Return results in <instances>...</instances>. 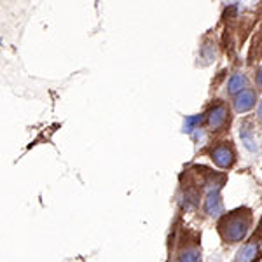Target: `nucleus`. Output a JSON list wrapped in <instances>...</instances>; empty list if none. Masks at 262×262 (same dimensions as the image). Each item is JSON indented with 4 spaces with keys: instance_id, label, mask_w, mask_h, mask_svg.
Returning a JSON list of instances; mask_svg holds the SVG:
<instances>
[{
    "instance_id": "f257e3e1",
    "label": "nucleus",
    "mask_w": 262,
    "mask_h": 262,
    "mask_svg": "<svg viewBox=\"0 0 262 262\" xmlns=\"http://www.w3.org/2000/svg\"><path fill=\"white\" fill-rule=\"evenodd\" d=\"M252 226V213L247 208H239L236 212L224 215L219 222L221 236L227 243H238L247 236L248 229Z\"/></svg>"
},
{
    "instance_id": "20e7f679",
    "label": "nucleus",
    "mask_w": 262,
    "mask_h": 262,
    "mask_svg": "<svg viewBox=\"0 0 262 262\" xmlns=\"http://www.w3.org/2000/svg\"><path fill=\"white\" fill-rule=\"evenodd\" d=\"M227 121H229V111H227V107L222 103L215 105L212 111L208 112V116H206V122H208V126L213 131L221 129Z\"/></svg>"
},
{
    "instance_id": "423d86ee",
    "label": "nucleus",
    "mask_w": 262,
    "mask_h": 262,
    "mask_svg": "<svg viewBox=\"0 0 262 262\" xmlns=\"http://www.w3.org/2000/svg\"><path fill=\"white\" fill-rule=\"evenodd\" d=\"M177 262H201V250L196 243H187L177 255Z\"/></svg>"
},
{
    "instance_id": "9d476101",
    "label": "nucleus",
    "mask_w": 262,
    "mask_h": 262,
    "mask_svg": "<svg viewBox=\"0 0 262 262\" xmlns=\"http://www.w3.org/2000/svg\"><path fill=\"white\" fill-rule=\"evenodd\" d=\"M203 122V116H194V117H187L185 119V126H184V129L185 131H192L196 126H200Z\"/></svg>"
},
{
    "instance_id": "39448f33",
    "label": "nucleus",
    "mask_w": 262,
    "mask_h": 262,
    "mask_svg": "<svg viewBox=\"0 0 262 262\" xmlns=\"http://www.w3.org/2000/svg\"><path fill=\"white\" fill-rule=\"evenodd\" d=\"M255 101H257L255 91H253V90H245L243 93H239V95L234 96L232 105H234V111L238 114H245V112L252 111V108L255 107Z\"/></svg>"
},
{
    "instance_id": "6e6552de",
    "label": "nucleus",
    "mask_w": 262,
    "mask_h": 262,
    "mask_svg": "<svg viewBox=\"0 0 262 262\" xmlns=\"http://www.w3.org/2000/svg\"><path fill=\"white\" fill-rule=\"evenodd\" d=\"M257 252H259V245L253 239V242L247 243L242 250L238 252V257H236V262H253L257 257Z\"/></svg>"
},
{
    "instance_id": "7ed1b4c3",
    "label": "nucleus",
    "mask_w": 262,
    "mask_h": 262,
    "mask_svg": "<svg viewBox=\"0 0 262 262\" xmlns=\"http://www.w3.org/2000/svg\"><path fill=\"white\" fill-rule=\"evenodd\" d=\"M212 159H213V163L217 164L219 168L227 170V168H231L232 164H234L236 156H234V150H232L229 145L222 143V145H217L212 150Z\"/></svg>"
},
{
    "instance_id": "f03ea898",
    "label": "nucleus",
    "mask_w": 262,
    "mask_h": 262,
    "mask_svg": "<svg viewBox=\"0 0 262 262\" xmlns=\"http://www.w3.org/2000/svg\"><path fill=\"white\" fill-rule=\"evenodd\" d=\"M221 187L222 184H213L210 187L208 194H206L205 200V212L210 215V217H217L222 212V201H221Z\"/></svg>"
},
{
    "instance_id": "1a4fd4ad",
    "label": "nucleus",
    "mask_w": 262,
    "mask_h": 262,
    "mask_svg": "<svg viewBox=\"0 0 262 262\" xmlns=\"http://www.w3.org/2000/svg\"><path fill=\"white\" fill-rule=\"evenodd\" d=\"M239 137H242L245 147H247L248 150H250V152H259V143H257V140H255V135H253V131L248 128L247 124L239 129Z\"/></svg>"
},
{
    "instance_id": "9b49d317",
    "label": "nucleus",
    "mask_w": 262,
    "mask_h": 262,
    "mask_svg": "<svg viewBox=\"0 0 262 262\" xmlns=\"http://www.w3.org/2000/svg\"><path fill=\"white\" fill-rule=\"evenodd\" d=\"M257 84H259V88L262 90V69H259V72H257Z\"/></svg>"
},
{
    "instance_id": "f8f14e48",
    "label": "nucleus",
    "mask_w": 262,
    "mask_h": 262,
    "mask_svg": "<svg viewBox=\"0 0 262 262\" xmlns=\"http://www.w3.org/2000/svg\"><path fill=\"white\" fill-rule=\"evenodd\" d=\"M259 117H260V119H262V101H260V103H259Z\"/></svg>"
},
{
    "instance_id": "0eeeda50",
    "label": "nucleus",
    "mask_w": 262,
    "mask_h": 262,
    "mask_svg": "<svg viewBox=\"0 0 262 262\" xmlns=\"http://www.w3.org/2000/svg\"><path fill=\"white\" fill-rule=\"evenodd\" d=\"M245 90H248V79L247 75L242 74V72H236V74L231 75L229 82H227V93L229 95H239Z\"/></svg>"
}]
</instances>
